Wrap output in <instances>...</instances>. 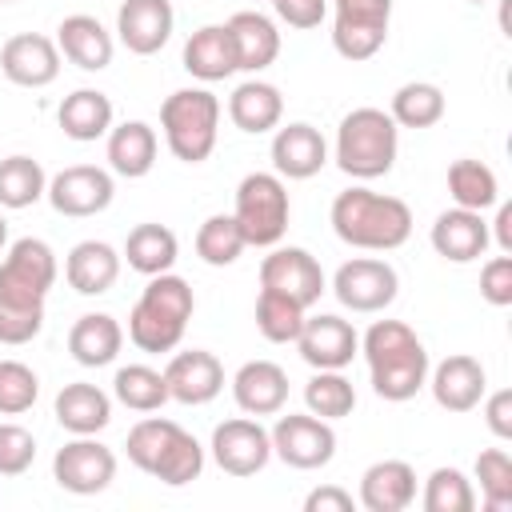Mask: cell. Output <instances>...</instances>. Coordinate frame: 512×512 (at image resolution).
<instances>
[{
	"label": "cell",
	"mask_w": 512,
	"mask_h": 512,
	"mask_svg": "<svg viewBox=\"0 0 512 512\" xmlns=\"http://www.w3.org/2000/svg\"><path fill=\"white\" fill-rule=\"evenodd\" d=\"M332 296L348 308V312H360V316H372V312H384L396 296H400V276L388 260L380 256H352L336 268L332 276Z\"/></svg>",
	"instance_id": "8fae6325"
},
{
	"label": "cell",
	"mask_w": 512,
	"mask_h": 512,
	"mask_svg": "<svg viewBox=\"0 0 512 512\" xmlns=\"http://www.w3.org/2000/svg\"><path fill=\"white\" fill-rule=\"evenodd\" d=\"M120 348H124V328L108 312H84L68 328V352L80 368H104L120 356Z\"/></svg>",
	"instance_id": "d6a6232c"
},
{
	"label": "cell",
	"mask_w": 512,
	"mask_h": 512,
	"mask_svg": "<svg viewBox=\"0 0 512 512\" xmlns=\"http://www.w3.org/2000/svg\"><path fill=\"white\" fill-rule=\"evenodd\" d=\"M56 252L40 236H20L0 260V304H44L56 284Z\"/></svg>",
	"instance_id": "ba28073f"
},
{
	"label": "cell",
	"mask_w": 512,
	"mask_h": 512,
	"mask_svg": "<svg viewBox=\"0 0 512 512\" xmlns=\"http://www.w3.org/2000/svg\"><path fill=\"white\" fill-rule=\"evenodd\" d=\"M40 396V376L24 360H0V416H24Z\"/></svg>",
	"instance_id": "ee69618b"
},
{
	"label": "cell",
	"mask_w": 512,
	"mask_h": 512,
	"mask_svg": "<svg viewBox=\"0 0 512 512\" xmlns=\"http://www.w3.org/2000/svg\"><path fill=\"white\" fill-rule=\"evenodd\" d=\"M176 256H180L176 232H172L168 224H156V220L136 224V228L128 232V240H124V252H120V260H128V268L140 272V276L172 272Z\"/></svg>",
	"instance_id": "836d02e7"
},
{
	"label": "cell",
	"mask_w": 512,
	"mask_h": 512,
	"mask_svg": "<svg viewBox=\"0 0 512 512\" xmlns=\"http://www.w3.org/2000/svg\"><path fill=\"white\" fill-rule=\"evenodd\" d=\"M260 288H276V292L300 300L304 308H312L328 292V280H324L320 260L308 248L272 244V252L260 260Z\"/></svg>",
	"instance_id": "9a60e30c"
},
{
	"label": "cell",
	"mask_w": 512,
	"mask_h": 512,
	"mask_svg": "<svg viewBox=\"0 0 512 512\" xmlns=\"http://www.w3.org/2000/svg\"><path fill=\"white\" fill-rule=\"evenodd\" d=\"M228 120L248 132V136H264V132H276L280 120H284V96L276 84L260 80V76H248L232 88L228 96Z\"/></svg>",
	"instance_id": "f546056e"
},
{
	"label": "cell",
	"mask_w": 512,
	"mask_h": 512,
	"mask_svg": "<svg viewBox=\"0 0 512 512\" xmlns=\"http://www.w3.org/2000/svg\"><path fill=\"white\" fill-rule=\"evenodd\" d=\"M436 256H444L448 264H472L488 252L492 236H488V220L484 212H472V208H444L436 220H432V232H428Z\"/></svg>",
	"instance_id": "7402d4cb"
},
{
	"label": "cell",
	"mask_w": 512,
	"mask_h": 512,
	"mask_svg": "<svg viewBox=\"0 0 512 512\" xmlns=\"http://www.w3.org/2000/svg\"><path fill=\"white\" fill-rule=\"evenodd\" d=\"M468 4H488V0H468Z\"/></svg>",
	"instance_id": "db71d44e"
},
{
	"label": "cell",
	"mask_w": 512,
	"mask_h": 512,
	"mask_svg": "<svg viewBox=\"0 0 512 512\" xmlns=\"http://www.w3.org/2000/svg\"><path fill=\"white\" fill-rule=\"evenodd\" d=\"M112 120H116L112 96L100 92V88H76V92H68V96L60 100V108H56L60 132H64L68 140H76V144H92V140L108 136Z\"/></svg>",
	"instance_id": "4dcf8cb0"
},
{
	"label": "cell",
	"mask_w": 512,
	"mask_h": 512,
	"mask_svg": "<svg viewBox=\"0 0 512 512\" xmlns=\"http://www.w3.org/2000/svg\"><path fill=\"white\" fill-rule=\"evenodd\" d=\"M328 220H332V232L360 252H392L412 236V208L400 196L372 192L364 184L336 192Z\"/></svg>",
	"instance_id": "7a4b0ae2"
},
{
	"label": "cell",
	"mask_w": 512,
	"mask_h": 512,
	"mask_svg": "<svg viewBox=\"0 0 512 512\" xmlns=\"http://www.w3.org/2000/svg\"><path fill=\"white\" fill-rule=\"evenodd\" d=\"M232 400L244 416H276L288 404V372L276 360H248L232 372Z\"/></svg>",
	"instance_id": "603a6c76"
},
{
	"label": "cell",
	"mask_w": 512,
	"mask_h": 512,
	"mask_svg": "<svg viewBox=\"0 0 512 512\" xmlns=\"http://www.w3.org/2000/svg\"><path fill=\"white\" fill-rule=\"evenodd\" d=\"M52 480L72 496H96L116 480V452L96 436H72L52 456Z\"/></svg>",
	"instance_id": "5bb4252c"
},
{
	"label": "cell",
	"mask_w": 512,
	"mask_h": 512,
	"mask_svg": "<svg viewBox=\"0 0 512 512\" xmlns=\"http://www.w3.org/2000/svg\"><path fill=\"white\" fill-rule=\"evenodd\" d=\"M64 280L80 296H104L120 280V252L108 240H80L64 256Z\"/></svg>",
	"instance_id": "f1b7e54d"
},
{
	"label": "cell",
	"mask_w": 512,
	"mask_h": 512,
	"mask_svg": "<svg viewBox=\"0 0 512 512\" xmlns=\"http://www.w3.org/2000/svg\"><path fill=\"white\" fill-rule=\"evenodd\" d=\"M304 316L308 308L276 288H260L256 296V332L268 340V344H292L304 328Z\"/></svg>",
	"instance_id": "ab89813d"
},
{
	"label": "cell",
	"mask_w": 512,
	"mask_h": 512,
	"mask_svg": "<svg viewBox=\"0 0 512 512\" xmlns=\"http://www.w3.org/2000/svg\"><path fill=\"white\" fill-rule=\"evenodd\" d=\"M472 480L480 484V500L492 512L512 508V456L504 448H484L472 464Z\"/></svg>",
	"instance_id": "7bdbcfd3"
},
{
	"label": "cell",
	"mask_w": 512,
	"mask_h": 512,
	"mask_svg": "<svg viewBox=\"0 0 512 512\" xmlns=\"http://www.w3.org/2000/svg\"><path fill=\"white\" fill-rule=\"evenodd\" d=\"M208 452H212V460H216L220 472L244 480V476H256V472L268 468V460H272V436L260 424V416H232V420H220L212 428Z\"/></svg>",
	"instance_id": "7c38bea8"
},
{
	"label": "cell",
	"mask_w": 512,
	"mask_h": 512,
	"mask_svg": "<svg viewBox=\"0 0 512 512\" xmlns=\"http://www.w3.org/2000/svg\"><path fill=\"white\" fill-rule=\"evenodd\" d=\"M268 152H272V172L280 180H312L332 160L324 132L316 124H308V120L280 124Z\"/></svg>",
	"instance_id": "ac0fdd59"
},
{
	"label": "cell",
	"mask_w": 512,
	"mask_h": 512,
	"mask_svg": "<svg viewBox=\"0 0 512 512\" xmlns=\"http://www.w3.org/2000/svg\"><path fill=\"white\" fill-rule=\"evenodd\" d=\"M44 328V304L28 308V304H0V344L20 348L28 340H36Z\"/></svg>",
	"instance_id": "bcb514c9"
},
{
	"label": "cell",
	"mask_w": 512,
	"mask_h": 512,
	"mask_svg": "<svg viewBox=\"0 0 512 512\" xmlns=\"http://www.w3.org/2000/svg\"><path fill=\"white\" fill-rule=\"evenodd\" d=\"M244 232L240 224L232 220V212H216L208 216L200 228H196V256L208 264V268H228L244 256Z\"/></svg>",
	"instance_id": "60d3db41"
},
{
	"label": "cell",
	"mask_w": 512,
	"mask_h": 512,
	"mask_svg": "<svg viewBox=\"0 0 512 512\" xmlns=\"http://www.w3.org/2000/svg\"><path fill=\"white\" fill-rule=\"evenodd\" d=\"M160 132L176 160L204 164L220 136V100L208 88H176L160 104Z\"/></svg>",
	"instance_id": "8992f818"
},
{
	"label": "cell",
	"mask_w": 512,
	"mask_h": 512,
	"mask_svg": "<svg viewBox=\"0 0 512 512\" xmlns=\"http://www.w3.org/2000/svg\"><path fill=\"white\" fill-rule=\"evenodd\" d=\"M480 408H484V424H488V432H492L500 444L512 440V388L484 392Z\"/></svg>",
	"instance_id": "681fc988"
},
{
	"label": "cell",
	"mask_w": 512,
	"mask_h": 512,
	"mask_svg": "<svg viewBox=\"0 0 512 512\" xmlns=\"http://www.w3.org/2000/svg\"><path fill=\"white\" fill-rule=\"evenodd\" d=\"M56 48L80 72H104L116 56V36L88 12H72L56 28Z\"/></svg>",
	"instance_id": "cb8c5ba5"
},
{
	"label": "cell",
	"mask_w": 512,
	"mask_h": 512,
	"mask_svg": "<svg viewBox=\"0 0 512 512\" xmlns=\"http://www.w3.org/2000/svg\"><path fill=\"white\" fill-rule=\"evenodd\" d=\"M60 48L44 32H16L0 44V72L16 88H48L60 76Z\"/></svg>",
	"instance_id": "e0dca14e"
},
{
	"label": "cell",
	"mask_w": 512,
	"mask_h": 512,
	"mask_svg": "<svg viewBox=\"0 0 512 512\" xmlns=\"http://www.w3.org/2000/svg\"><path fill=\"white\" fill-rule=\"evenodd\" d=\"M164 384H168V400L200 408L224 392V364L204 348H188L164 364Z\"/></svg>",
	"instance_id": "44dd1931"
},
{
	"label": "cell",
	"mask_w": 512,
	"mask_h": 512,
	"mask_svg": "<svg viewBox=\"0 0 512 512\" xmlns=\"http://www.w3.org/2000/svg\"><path fill=\"white\" fill-rule=\"evenodd\" d=\"M480 296L492 304V308H508L512 304V256L500 252V256H488L480 264Z\"/></svg>",
	"instance_id": "7dc6e473"
},
{
	"label": "cell",
	"mask_w": 512,
	"mask_h": 512,
	"mask_svg": "<svg viewBox=\"0 0 512 512\" xmlns=\"http://www.w3.org/2000/svg\"><path fill=\"white\" fill-rule=\"evenodd\" d=\"M232 40H236V60H240V72H264L276 64L280 56V32H276V20L256 12V8H244L236 16L224 20Z\"/></svg>",
	"instance_id": "1f68e13d"
},
{
	"label": "cell",
	"mask_w": 512,
	"mask_h": 512,
	"mask_svg": "<svg viewBox=\"0 0 512 512\" xmlns=\"http://www.w3.org/2000/svg\"><path fill=\"white\" fill-rule=\"evenodd\" d=\"M492 208H496V220L488 224V236L496 240V248H500V252H508V256H512V204H508V200H496Z\"/></svg>",
	"instance_id": "816d5d0a"
},
{
	"label": "cell",
	"mask_w": 512,
	"mask_h": 512,
	"mask_svg": "<svg viewBox=\"0 0 512 512\" xmlns=\"http://www.w3.org/2000/svg\"><path fill=\"white\" fill-rule=\"evenodd\" d=\"M444 108H448V100H444L440 84H432V80H408V84H400L392 92L388 116L396 120V128H416L420 132V128L440 124L444 120Z\"/></svg>",
	"instance_id": "d590c367"
},
{
	"label": "cell",
	"mask_w": 512,
	"mask_h": 512,
	"mask_svg": "<svg viewBox=\"0 0 512 512\" xmlns=\"http://www.w3.org/2000/svg\"><path fill=\"white\" fill-rule=\"evenodd\" d=\"M184 72L196 76L200 84H216L240 72L236 60V40L228 32V24H204L184 40Z\"/></svg>",
	"instance_id": "4316f807"
},
{
	"label": "cell",
	"mask_w": 512,
	"mask_h": 512,
	"mask_svg": "<svg viewBox=\"0 0 512 512\" xmlns=\"http://www.w3.org/2000/svg\"><path fill=\"white\" fill-rule=\"evenodd\" d=\"M356 504L364 512H404L416 504V468L408 460H376L360 476Z\"/></svg>",
	"instance_id": "d4e9b609"
},
{
	"label": "cell",
	"mask_w": 512,
	"mask_h": 512,
	"mask_svg": "<svg viewBox=\"0 0 512 512\" xmlns=\"http://www.w3.org/2000/svg\"><path fill=\"white\" fill-rule=\"evenodd\" d=\"M332 160L344 176L352 180H380L392 172L396 152H400V128L384 108H352L332 140Z\"/></svg>",
	"instance_id": "5b68a950"
},
{
	"label": "cell",
	"mask_w": 512,
	"mask_h": 512,
	"mask_svg": "<svg viewBox=\"0 0 512 512\" xmlns=\"http://www.w3.org/2000/svg\"><path fill=\"white\" fill-rule=\"evenodd\" d=\"M124 452L144 476H152L168 488H184V484L200 480V472H204V444L188 428H180L176 420H164V416L136 420L128 428Z\"/></svg>",
	"instance_id": "3957f363"
},
{
	"label": "cell",
	"mask_w": 512,
	"mask_h": 512,
	"mask_svg": "<svg viewBox=\"0 0 512 512\" xmlns=\"http://www.w3.org/2000/svg\"><path fill=\"white\" fill-rule=\"evenodd\" d=\"M272 12L296 28V32H308V28H320L324 16H328V0H272Z\"/></svg>",
	"instance_id": "c3c4849f"
},
{
	"label": "cell",
	"mask_w": 512,
	"mask_h": 512,
	"mask_svg": "<svg viewBox=\"0 0 512 512\" xmlns=\"http://www.w3.org/2000/svg\"><path fill=\"white\" fill-rule=\"evenodd\" d=\"M328 8H332V48L344 60L360 64L384 48L392 24V0H328Z\"/></svg>",
	"instance_id": "9c48e42d"
},
{
	"label": "cell",
	"mask_w": 512,
	"mask_h": 512,
	"mask_svg": "<svg viewBox=\"0 0 512 512\" xmlns=\"http://www.w3.org/2000/svg\"><path fill=\"white\" fill-rule=\"evenodd\" d=\"M112 396L132 412H160L168 404V384L152 364H124L112 376Z\"/></svg>",
	"instance_id": "f35d334b"
},
{
	"label": "cell",
	"mask_w": 512,
	"mask_h": 512,
	"mask_svg": "<svg viewBox=\"0 0 512 512\" xmlns=\"http://www.w3.org/2000/svg\"><path fill=\"white\" fill-rule=\"evenodd\" d=\"M304 408L328 424L352 416L356 408V388L352 380L344 376V368H316L312 380L304 384Z\"/></svg>",
	"instance_id": "74e56055"
},
{
	"label": "cell",
	"mask_w": 512,
	"mask_h": 512,
	"mask_svg": "<svg viewBox=\"0 0 512 512\" xmlns=\"http://www.w3.org/2000/svg\"><path fill=\"white\" fill-rule=\"evenodd\" d=\"M156 152H160V140H156V128L148 120H124V124H112L108 136H104V160H108V172L124 176V180H140L152 172L156 164Z\"/></svg>",
	"instance_id": "83f0119b"
},
{
	"label": "cell",
	"mask_w": 512,
	"mask_h": 512,
	"mask_svg": "<svg viewBox=\"0 0 512 512\" xmlns=\"http://www.w3.org/2000/svg\"><path fill=\"white\" fill-rule=\"evenodd\" d=\"M112 196H116V180L100 164H68L56 176H48V192H44V200L72 220L100 216L112 204Z\"/></svg>",
	"instance_id": "4fadbf2b"
},
{
	"label": "cell",
	"mask_w": 512,
	"mask_h": 512,
	"mask_svg": "<svg viewBox=\"0 0 512 512\" xmlns=\"http://www.w3.org/2000/svg\"><path fill=\"white\" fill-rule=\"evenodd\" d=\"M292 344L312 372L316 368H348L360 356V332L352 328V320H344L336 312L304 316V328Z\"/></svg>",
	"instance_id": "2e32d148"
},
{
	"label": "cell",
	"mask_w": 512,
	"mask_h": 512,
	"mask_svg": "<svg viewBox=\"0 0 512 512\" xmlns=\"http://www.w3.org/2000/svg\"><path fill=\"white\" fill-rule=\"evenodd\" d=\"M232 220L240 224L248 248H272V244H280L284 232H288V220H292L288 184L276 172H248L236 184Z\"/></svg>",
	"instance_id": "52a82bcc"
},
{
	"label": "cell",
	"mask_w": 512,
	"mask_h": 512,
	"mask_svg": "<svg viewBox=\"0 0 512 512\" xmlns=\"http://www.w3.org/2000/svg\"><path fill=\"white\" fill-rule=\"evenodd\" d=\"M420 508H424V512H472V508H476V484H472L460 468L440 464V468H432L428 480H424Z\"/></svg>",
	"instance_id": "b9f144b4"
},
{
	"label": "cell",
	"mask_w": 512,
	"mask_h": 512,
	"mask_svg": "<svg viewBox=\"0 0 512 512\" xmlns=\"http://www.w3.org/2000/svg\"><path fill=\"white\" fill-rule=\"evenodd\" d=\"M268 436H272V456L296 472H316L336 456V428L312 412H288V416L276 412Z\"/></svg>",
	"instance_id": "30bf717a"
},
{
	"label": "cell",
	"mask_w": 512,
	"mask_h": 512,
	"mask_svg": "<svg viewBox=\"0 0 512 512\" xmlns=\"http://www.w3.org/2000/svg\"><path fill=\"white\" fill-rule=\"evenodd\" d=\"M352 508H356V500L340 484H320L304 496V512H352Z\"/></svg>",
	"instance_id": "f907efd6"
},
{
	"label": "cell",
	"mask_w": 512,
	"mask_h": 512,
	"mask_svg": "<svg viewBox=\"0 0 512 512\" xmlns=\"http://www.w3.org/2000/svg\"><path fill=\"white\" fill-rule=\"evenodd\" d=\"M192 312H196V296H192V284L184 276H176V272L148 276L140 300L128 312V340L152 356L176 352Z\"/></svg>",
	"instance_id": "277c9868"
},
{
	"label": "cell",
	"mask_w": 512,
	"mask_h": 512,
	"mask_svg": "<svg viewBox=\"0 0 512 512\" xmlns=\"http://www.w3.org/2000/svg\"><path fill=\"white\" fill-rule=\"evenodd\" d=\"M432 388V400L444 408V412H472L480 408L484 392H488V372L476 356L468 352H456V356H444L440 364L428 368V384Z\"/></svg>",
	"instance_id": "d6986e66"
},
{
	"label": "cell",
	"mask_w": 512,
	"mask_h": 512,
	"mask_svg": "<svg viewBox=\"0 0 512 512\" xmlns=\"http://www.w3.org/2000/svg\"><path fill=\"white\" fill-rule=\"evenodd\" d=\"M8 248V220H4V208H0V252Z\"/></svg>",
	"instance_id": "f5cc1de1"
},
{
	"label": "cell",
	"mask_w": 512,
	"mask_h": 512,
	"mask_svg": "<svg viewBox=\"0 0 512 512\" xmlns=\"http://www.w3.org/2000/svg\"><path fill=\"white\" fill-rule=\"evenodd\" d=\"M176 28L172 0H124L116 8V40L132 56H156Z\"/></svg>",
	"instance_id": "ffe728a7"
},
{
	"label": "cell",
	"mask_w": 512,
	"mask_h": 512,
	"mask_svg": "<svg viewBox=\"0 0 512 512\" xmlns=\"http://www.w3.org/2000/svg\"><path fill=\"white\" fill-rule=\"evenodd\" d=\"M0 4H16V0H0Z\"/></svg>",
	"instance_id": "11a10c76"
},
{
	"label": "cell",
	"mask_w": 512,
	"mask_h": 512,
	"mask_svg": "<svg viewBox=\"0 0 512 512\" xmlns=\"http://www.w3.org/2000/svg\"><path fill=\"white\" fill-rule=\"evenodd\" d=\"M360 356L368 364L372 392L388 404H404L428 384V348L404 320H376L360 336Z\"/></svg>",
	"instance_id": "6da1fadb"
},
{
	"label": "cell",
	"mask_w": 512,
	"mask_h": 512,
	"mask_svg": "<svg viewBox=\"0 0 512 512\" xmlns=\"http://www.w3.org/2000/svg\"><path fill=\"white\" fill-rule=\"evenodd\" d=\"M44 192H48V172L40 160L24 152H12L0 160V208L4 212L32 208L36 200H44Z\"/></svg>",
	"instance_id": "e575fe53"
},
{
	"label": "cell",
	"mask_w": 512,
	"mask_h": 512,
	"mask_svg": "<svg viewBox=\"0 0 512 512\" xmlns=\"http://www.w3.org/2000/svg\"><path fill=\"white\" fill-rule=\"evenodd\" d=\"M36 464V436L16 424L4 420L0 424V476H24Z\"/></svg>",
	"instance_id": "f6af8a7d"
},
{
	"label": "cell",
	"mask_w": 512,
	"mask_h": 512,
	"mask_svg": "<svg viewBox=\"0 0 512 512\" xmlns=\"http://www.w3.org/2000/svg\"><path fill=\"white\" fill-rule=\"evenodd\" d=\"M52 416L68 436H96L112 424V396L100 384L88 380H72L56 392L52 400Z\"/></svg>",
	"instance_id": "484cf974"
},
{
	"label": "cell",
	"mask_w": 512,
	"mask_h": 512,
	"mask_svg": "<svg viewBox=\"0 0 512 512\" xmlns=\"http://www.w3.org/2000/svg\"><path fill=\"white\" fill-rule=\"evenodd\" d=\"M448 196L456 208H472V212H488L500 200V180L484 160L460 156L448 164Z\"/></svg>",
	"instance_id": "8d00e7d4"
}]
</instances>
